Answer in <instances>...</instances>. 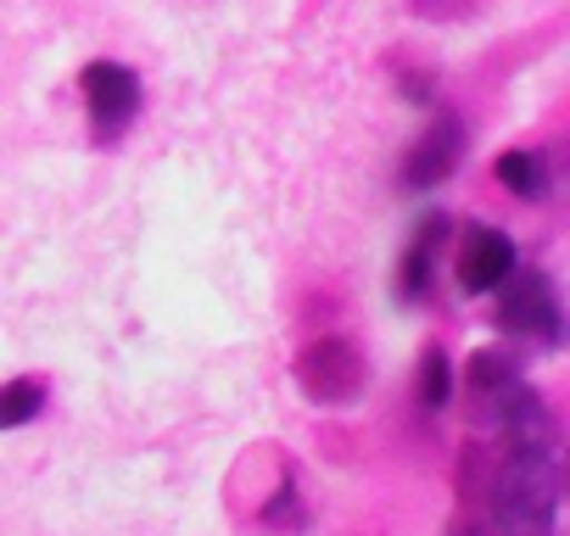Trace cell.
<instances>
[{
  "instance_id": "obj_1",
  "label": "cell",
  "mask_w": 570,
  "mask_h": 536,
  "mask_svg": "<svg viewBox=\"0 0 570 536\" xmlns=\"http://www.w3.org/2000/svg\"><path fill=\"white\" fill-rule=\"evenodd\" d=\"M492 519L503 536H548L553 525V464L548 447H514L492 486Z\"/></svg>"
},
{
  "instance_id": "obj_2",
  "label": "cell",
  "mask_w": 570,
  "mask_h": 536,
  "mask_svg": "<svg viewBox=\"0 0 570 536\" xmlns=\"http://www.w3.org/2000/svg\"><path fill=\"white\" fill-rule=\"evenodd\" d=\"M79 90H85V112H90L96 140H118L140 112V79L124 62H90Z\"/></svg>"
},
{
  "instance_id": "obj_3",
  "label": "cell",
  "mask_w": 570,
  "mask_h": 536,
  "mask_svg": "<svg viewBox=\"0 0 570 536\" xmlns=\"http://www.w3.org/2000/svg\"><path fill=\"white\" fill-rule=\"evenodd\" d=\"M498 325L509 336H525V341H559V291L548 275H525L503 291L498 302Z\"/></svg>"
},
{
  "instance_id": "obj_4",
  "label": "cell",
  "mask_w": 570,
  "mask_h": 536,
  "mask_svg": "<svg viewBox=\"0 0 570 536\" xmlns=\"http://www.w3.org/2000/svg\"><path fill=\"white\" fill-rule=\"evenodd\" d=\"M509 275H514V240L503 229H487V224L464 229V240H459V286L464 291H498Z\"/></svg>"
},
{
  "instance_id": "obj_5",
  "label": "cell",
  "mask_w": 570,
  "mask_h": 536,
  "mask_svg": "<svg viewBox=\"0 0 570 536\" xmlns=\"http://www.w3.org/2000/svg\"><path fill=\"white\" fill-rule=\"evenodd\" d=\"M297 380H303L308 397H320V403H342V397L358 391V353H353L347 341H320V347L297 364Z\"/></svg>"
},
{
  "instance_id": "obj_6",
  "label": "cell",
  "mask_w": 570,
  "mask_h": 536,
  "mask_svg": "<svg viewBox=\"0 0 570 536\" xmlns=\"http://www.w3.org/2000/svg\"><path fill=\"white\" fill-rule=\"evenodd\" d=\"M459 151H464V129H459L453 118H436V123L420 135V146L409 151V162H403V185H409V190L442 185V179L453 173Z\"/></svg>"
},
{
  "instance_id": "obj_7",
  "label": "cell",
  "mask_w": 570,
  "mask_h": 536,
  "mask_svg": "<svg viewBox=\"0 0 570 536\" xmlns=\"http://www.w3.org/2000/svg\"><path fill=\"white\" fill-rule=\"evenodd\" d=\"M470 397H475V408L487 414V419H498L520 391H525V375H520V364L509 358V353H498V347H487V353H475L470 358Z\"/></svg>"
},
{
  "instance_id": "obj_8",
  "label": "cell",
  "mask_w": 570,
  "mask_h": 536,
  "mask_svg": "<svg viewBox=\"0 0 570 536\" xmlns=\"http://www.w3.org/2000/svg\"><path fill=\"white\" fill-rule=\"evenodd\" d=\"M442 240H448V218H442V212H425L420 229H414V240H409V251H403V275H397L403 302H420V297H425V286H431V262H436Z\"/></svg>"
},
{
  "instance_id": "obj_9",
  "label": "cell",
  "mask_w": 570,
  "mask_h": 536,
  "mask_svg": "<svg viewBox=\"0 0 570 536\" xmlns=\"http://www.w3.org/2000/svg\"><path fill=\"white\" fill-rule=\"evenodd\" d=\"M498 179H503V190L520 196V201L548 196V162H542V151H503V157H498Z\"/></svg>"
},
{
  "instance_id": "obj_10",
  "label": "cell",
  "mask_w": 570,
  "mask_h": 536,
  "mask_svg": "<svg viewBox=\"0 0 570 536\" xmlns=\"http://www.w3.org/2000/svg\"><path fill=\"white\" fill-rule=\"evenodd\" d=\"M40 408H46V386H40V380H12V386H0V430L29 425Z\"/></svg>"
},
{
  "instance_id": "obj_11",
  "label": "cell",
  "mask_w": 570,
  "mask_h": 536,
  "mask_svg": "<svg viewBox=\"0 0 570 536\" xmlns=\"http://www.w3.org/2000/svg\"><path fill=\"white\" fill-rule=\"evenodd\" d=\"M448 386H453L448 358H442V347H431V353H425V364H420V403L436 414V408L448 403Z\"/></svg>"
},
{
  "instance_id": "obj_12",
  "label": "cell",
  "mask_w": 570,
  "mask_h": 536,
  "mask_svg": "<svg viewBox=\"0 0 570 536\" xmlns=\"http://www.w3.org/2000/svg\"><path fill=\"white\" fill-rule=\"evenodd\" d=\"M453 536H475V530H453Z\"/></svg>"
}]
</instances>
